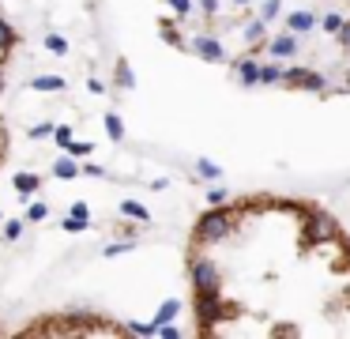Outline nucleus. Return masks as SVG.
<instances>
[{
	"instance_id": "nucleus-3",
	"label": "nucleus",
	"mask_w": 350,
	"mask_h": 339,
	"mask_svg": "<svg viewBox=\"0 0 350 339\" xmlns=\"http://www.w3.org/2000/svg\"><path fill=\"white\" fill-rule=\"evenodd\" d=\"M16 49H19V34L12 27L8 12L0 8V98H4V87H8V68L16 60ZM8 147H12V136H8V121H4V110H0V166L8 158Z\"/></svg>"
},
{
	"instance_id": "nucleus-2",
	"label": "nucleus",
	"mask_w": 350,
	"mask_h": 339,
	"mask_svg": "<svg viewBox=\"0 0 350 339\" xmlns=\"http://www.w3.org/2000/svg\"><path fill=\"white\" fill-rule=\"evenodd\" d=\"M159 34L241 83L350 95V0H159Z\"/></svg>"
},
{
	"instance_id": "nucleus-1",
	"label": "nucleus",
	"mask_w": 350,
	"mask_h": 339,
	"mask_svg": "<svg viewBox=\"0 0 350 339\" xmlns=\"http://www.w3.org/2000/svg\"><path fill=\"white\" fill-rule=\"evenodd\" d=\"M200 339H350V230L312 196L245 192L185 241Z\"/></svg>"
}]
</instances>
